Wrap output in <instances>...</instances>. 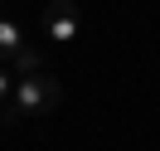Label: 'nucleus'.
I'll list each match as a JSON object with an SVG mask.
<instances>
[{"label":"nucleus","instance_id":"nucleus-3","mask_svg":"<svg viewBox=\"0 0 160 151\" xmlns=\"http://www.w3.org/2000/svg\"><path fill=\"white\" fill-rule=\"evenodd\" d=\"M29 44V34H24V24L15 20V15H0V63H10L15 54Z\"/></svg>","mask_w":160,"mask_h":151},{"label":"nucleus","instance_id":"nucleus-4","mask_svg":"<svg viewBox=\"0 0 160 151\" xmlns=\"http://www.w3.org/2000/svg\"><path fill=\"white\" fill-rule=\"evenodd\" d=\"M10 68H15V73H20V78H24V73H44V68H49V63H44V54L34 49V44H24V49H20V54H15V59H10Z\"/></svg>","mask_w":160,"mask_h":151},{"label":"nucleus","instance_id":"nucleus-2","mask_svg":"<svg viewBox=\"0 0 160 151\" xmlns=\"http://www.w3.org/2000/svg\"><path fill=\"white\" fill-rule=\"evenodd\" d=\"M44 30H49V39L73 44V39H78V5H73V0H49V10H44Z\"/></svg>","mask_w":160,"mask_h":151},{"label":"nucleus","instance_id":"nucleus-1","mask_svg":"<svg viewBox=\"0 0 160 151\" xmlns=\"http://www.w3.org/2000/svg\"><path fill=\"white\" fill-rule=\"evenodd\" d=\"M58 102H63V83L53 78L49 68L44 73H24V78H15V88H10L15 117H44V112H53Z\"/></svg>","mask_w":160,"mask_h":151},{"label":"nucleus","instance_id":"nucleus-5","mask_svg":"<svg viewBox=\"0 0 160 151\" xmlns=\"http://www.w3.org/2000/svg\"><path fill=\"white\" fill-rule=\"evenodd\" d=\"M10 88H15V78H10V73H5V68H0V107L10 102Z\"/></svg>","mask_w":160,"mask_h":151}]
</instances>
